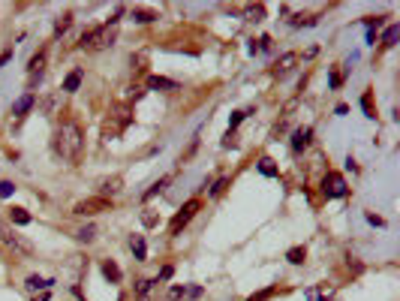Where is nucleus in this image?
<instances>
[{
    "mask_svg": "<svg viewBox=\"0 0 400 301\" xmlns=\"http://www.w3.org/2000/svg\"><path fill=\"white\" fill-rule=\"evenodd\" d=\"M81 148H84V133H81V127L75 124V121H63L57 130H54V151H57V157H63V160H78V154H81Z\"/></svg>",
    "mask_w": 400,
    "mask_h": 301,
    "instance_id": "obj_1",
    "label": "nucleus"
},
{
    "mask_svg": "<svg viewBox=\"0 0 400 301\" xmlns=\"http://www.w3.org/2000/svg\"><path fill=\"white\" fill-rule=\"evenodd\" d=\"M120 18H123V6H117V12H114L105 24L84 30L81 39H78V48H84V51H102V48H108V45L114 42V33H117V21H120Z\"/></svg>",
    "mask_w": 400,
    "mask_h": 301,
    "instance_id": "obj_2",
    "label": "nucleus"
},
{
    "mask_svg": "<svg viewBox=\"0 0 400 301\" xmlns=\"http://www.w3.org/2000/svg\"><path fill=\"white\" fill-rule=\"evenodd\" d=\"M0 241H3V247H6L12 256H18V259H24V256H30V253H33V244H30V241H24L21 235L9 232V229H0Z\"/></svg>",
    "mask_w": 400,
    "mask_h": 301,
    "instance_id": "obj_3",
    "label": "nucleus"
},
{
    "mask_svg": "<svg viewBox=\"0 0 400 301\" xmlns=\"http://www.w3.org/2000/svg\"><path fill=\"white\" fill-rule=\"evenodd\" d=\"M322 193H325L328 199H343V196L349 193V187H346L343 175H337V172H328V175L322 178Z\"/></svg>",
    "mask_w": 400,
    "mask_h": 301,
    "instance_id": "obj_4",
    "label": "nucleus"
},
{
    "mask_svg": "<svg viewBox=\"0 0 400 301\" xmlns=\"http://www.w3.org/2000/svg\"><path fill=\"white\" fill-rule=\"evenodd\" d=\"M196 211H199V199H190V202H187V205H184V208H181L175 217H172V223H169V232H172V235H181V229H184V226H187V223L196 217Z\"/></svg>",
    "mask_w": 400,
    "mask_h": 301,
    "instance_id": "obj_5",
    "label": "nucleus"
},
{
    "mask_svg": "<svg viewBox=\"0 0 400 301\" xmlns=\"http://www.w3.org/2000/svg\"><path fill=\"white\" fill-rule=\"evenodd\" d=\"M108 208H111V202L102 199V196H96V199H84V202H78V205H75V214H81V217H93V214L108 211Z\"/></svg>",
    "mask_w": 400,
    "mask_h": 301,
    "instance_id": "obj_6",
    "label": "nucleus"
},
{
    "mask_svg": "<svg viewBox=\"0 0 400 301\" xmlns=\"http://www.w3.org/2000/svg\"><path fill=\"white\" fill-rule=\"evenodd\" d=\"M295 63H298V54L295 51H286V54H280L277 60H274V66H271V72L277 75V78H286L292 69H295Z\"/></svg>",
    "mask_w": 400,
    "mask_h": 301,
    "instance_id": "obj_7",
    "label": "nucleus"
},
{
    "mask_svg": "<svg viewBox=\"0 0 400 301\" xmlns=\"http://www.w3.org/2000/svg\"><path fill=\"white\" fill-rule=\"evenodd\" d=\"M310 142H313V130H310V127H298V130L292 133V151H295V154H301Z\"/></svg>",
    "mask_w": 400,
    "mask_h": 301,
    "instance_id": "obj_8",
    "label": "nucleus"
},
{
    "mask_svg": "<svg viewBox=\"0 0 400 301\" xmlns=\"http://www.w3.org/2000/svg\"><path fill=\"white\" fill-rule=\"evenodd\" d=\"M51 283H54V280H48V277L30 274V277L24 280V289H27V292H48V289H51Z\"/></svg>",
    "mask_w": 400,
    "mask_h": 301,
    "instance_id": "obj_9",
    "label": "nucleus"
},
{
    "mask_svg": "<svg viewBox=\"0 0 400 301\" xmlns=\"http://www.w3.org/2000/svg\"><path fill=\"white\" fill-rule=\"evenodd\" d=\"M81 78H84V69H78V66H75V69L63 78V87H60V90H63V93H75V90L81 87Z\"/></svg>",
    "mask_w": 400,
    "mask_h": 301,
    "instance_id": "obj_10",
    "label": "nucleus"
},
{
    "mask_svg": "<svg viewBox=\"0 0 400 301\" xmlns=\"http://www.w3.org/2000/svg\"><path fill=\"white\" fill-rule=\"evenodd\" d=\"M33 103H36V99H33V93H21V96L12 103V115H15V118H24V115L33 109Z\"/></svg>",
    "mask_w": 400,
    "mask_h": 301,
    "instance_id": "obj_11",
    "label": "nucleus"
},
{
    "mask_svg": "<svg viewBox=\"0 0 400 301\" xmlns=\"http://www.w3.org/2000/svg\"><path fill=\"white\" fill-rule=\"evenodd\" d=\"M148 90H178V81H172L166 75H151L148 78Z\"/></svg>",
    "mask_w": 400,
    "mask_h": 301,
    "instance_id": "obj_12",
    "label": "nucleus"
},
{
    "mask_svg": "<svg viewBox=\"0 0 400 301\" xmlns=\"http://www.w3.org/2000/svg\"><path fill=\"white\" fill-rule=\"evenodd\" d=\"M129 247H132L136 262H145V259H148V244H145V238H142V235H132V238H129Z\"/></svg>",
    "mask_w": 400,
    "mask_h": 301,
    "instance_id": "obj_13",
    "label": "nucleus"
},
{
    "mask_svg": "<svg viewBox=\"0 0 400 301\" xmlns=\"http://www.w3.org/2000/svg\"><path fill=\"white\" fill-rule=\"evenodd\" d=\"M102 274H105V280H108V283H120V268H117L111 259H105V262H102Z\"/></svg>",
    "mask_w": 400,
    "mask_h": 301,
    "instance_id": "obj_14",
    "label": "nucleus"
},
{
    "mask_svg": "<svg viewBox=\"0 0 400 301\" xmlns=\"http://www.w3.org/2000/svg\"><path fill=\"white\" fill-rule=\"evenodd\" d=\"M154 289V280H136V301H148Z\"/></svg>",
    "mask_w": 400,
    "mask_h": 301,
    "instance_id": "obj_15",
    "label": "nucleus"
},
{
    "mask_svg": "<svg viewBox=\"0 0 400 301\" xmlns=\"http://www.w3.org/2000/svg\"><path fill=\"white\" fill-rule=\"evenodd\" d=\"M397 39H400V24H391V27L385 30V36H382V45H385V48H394Z\"/></svg>",
    "mask_w": 400,
    "mask_h": 301,
    "instance_id": "obj_16",
    "label": "nucleus"
},
{
    "mask_svg": "<svg viewBox=\"0 0 400 301\" xmlns=\"http://www.w3.org/2000/svg\"><path fill=\"white\" fill-rule=\"evenodd\" d=\"M160 15L157 12H151V9H132V21H139V24H151V21H157Z\"/></svg>",
    "mask_w": 400,
    "mask_h": 301,
    "instance_id": "obj_17",
    "label": "nucleus"
},
{
    "mask_svg": "<svg viewBox=\"0 0 400 301\" xmlns=\"http://www.w3.org/2000/svg\"><path fill=\"white\" fill-rule=\"evenodd\" d=\"M166 187H169V178H160V181H154V184H151V190H145V196H142V199L148 202V199H154L157 193H163Z\"/></svg>",
    "mask_w": 400,
    "mask_h": 301,
    "instance_id": "obj_18",
    "label": "nucleus"
},
{
    "mask_svg": "<svg viewBox=\"0 0 400 301\" xmlns=\"http://www.w3.org/2000/svg\"><path fill=\"white\" fill-rule=\"evenodd\" d=\"M9 220H12L15 226H27V223H30V214H27L24 208H12V211H9Z\"/></svg>",
    "mask_w": 400,
    "mask_h": 301,
    "instance_id": "obj_19",
    "label": "nucleus"
},
{
    "mask_svg": "<svg viewBox=\"0 0 400 301\" xmlns=\"http://www.w3.org/2000/svg\"><path fill=\"white\" fill-rule=\"evenodd\" d=\"M75 238H78V241H84V244H90V241L96 238V226H93V223H87V226H81V229L75 232Z\"/></svg>",
    "mask_w": 400,
    "mask_h": 301,
    "instance_id": "obj_20",
    "label": "nucleus"
},
{
    "mask_svg": "<svg viewBox=\"0 0 400 301\" xmlns=\"http://www.w3.org/2000/svg\"><path fill=\"white\" fill-rule=\"evenodd\" d=\"M69 24H72V12H63V15H60V18L54 21V36H60V33H63V30H66Z\"/></svg>",
    "mask_w": 400,
    "mask_h": 301,
    "instance_id": "obj_21",
    "label": "nucleus"
},
{
    "mask_svg": "<svg viewBox=\"0 0 400 301\" xmlns=\"http://www.w3.org/2000/svg\"><path fill=\"white\" fill-rule=\"evenodd\" d=\"M286 259H289L292 265H301V262L307 259V250H304V247H292V250L286 253Z\"/></svg>",
    "mask_w": 400,
    "mask_h": 301,
    "instance_id": "obj_22",
    "label": "nucleus"
},
{
    "mask_svg": "<svg viewBox=\"0 0 400 301\" xmlns=\"http://www.w3.org/2000/svg\"><path fill=\"white\" fill-rule=\"evenodd\" d=\"M265 18V6L256 3V6H247V21H262Z\"/></svg>",
    "mask_w": 400,
    "mask_h": 301,
    "instance_id": "obj_23",
    "label": "nucleus"
},
{
    "mask_svg": "<svg viewBox=\"0 0 400 301\" xmlns=\"http://www.w3.org/2000/svg\"><path fill=\"white\" fill-rule=\"evenodd\" d=\"M117 190H120V178H111V181H105V184H102V199H105V196H108V193H111V196H114V193H117Z\"/></svg>",
    "mask_w": 400,
    "mask_h": 301,
    "instance_id": "obj_24",
    "label": "nucleus"
},
{
    "mask_svg": "<svg viewBox=\"0 0 400 301\" xmlns=\"http://www.w3.org/2000/svg\"><path fill=\"white\" fill-rule=\"evenodd\" d=\"M316 21H319V18H304V15H292V18H289V24H292V27H301V24H307V27H310V24H316Z\"/></svg>",
    "mask_w": 400,
    "mask_h": 301,
    "instance_id": "obj_25",
    "label": "nucleus"
},
{
    "mask_svg": "<svg viewBox=\"0 0 400 301\" xmlns=\"http://www.w3.org/2000/svg\"><path fill=\"white\" fill-rule=\"evenodd\" d=\"M244 118H247V112H232V115H229V133H235V127H238Z\"/></svg>",
    "mask_w": 400,
    "mask_h": 301,
    "instance_id": "obj_26",
    "label": "nucleus"
},
{
    "mask_svg": "<svg viewBox=\"0 0 400 301\" xmlns=\"http://www.w3.org/2000/svg\"><path fill=\"white\" fill-rule=\"evenodd\" d=\"M15 193V184L12 181H0V199H9Z\"/></svg>",
    "mask_w": 400,
    "mask_h": 301,
    "instance_id": "obj_27",
    "label": "nucleus"
},
{
    "mask_svg": "<svg viewBox=\"0 0 400 301\" xmlns=\"http://www.w3.org/2000/svg\"><path fill=\"white\" fill-rule=\"evenodd\" d=\"M274 292H277V289H274V286H268V289H262V292H256V295H250V298H247V301H268V298H271V295H274Z\"/></svg>",
    "mask_w": 400,
    "mask_h": 301,
    "instance_id": "obj_28",
    "label": "nucleus"
},
{
    "mask_svg": "<svg viewBox=\"0 0 400 301\" xmlns=\"http://www.w3.org/2000/svg\"><path fill=\"white\" fill-rule=\"evenodd\" d=\"M259 172H262V175H268V178H274V175H277V169L271 166V160H262V163H259Z\"/></svg>",
    "mask_w": 400,
    "mask_h": 301,
    "instance_id": "obj_29",
    "label": "nucleus"
},
{
    "mask_svg": "<svg viewBox=\"0 0 400 301\" xmlns=\"http://www.w3.org/2000/svg\"><path fill=\"white\" fill-rule=\"evenodd\" d=\"M169 298H172V301L187 298V286H172V289H169Z\"/></svg>",
    "mask_w": 400,
    "mask_h": 301,
    "instance_id": "obj_30",
    "label": "nucleus"
},
{
    "mask_svg": "<svg viewBox=\"0 0 400 301\" xmlns=\"http://www.w3.org/2000/svg\"><path fill=\"white\" fill-rule=\"evenodd\" d=\"M361 109H364V115H367V118H373V106H370V93H364V96H361Z\"/></svg>",
    "mask_w": 400,
    "mask_h": 301,
    "instance_id": "obj_31",
    "label": "nucleus"
},
{
    "mask_svg": "<svg viewBox=\"0 0 400 301\" xmlns=\"http://www.w3.org/2000/svg\"><path fill=\"white\" fill-rule=\"evenodd\" d=\"M226 184H229V181H226V178H220V181H217V184H214V187H211V190H208V196H220V193H223V187H226Z\"/></svg>",
    "mask_w": 400,
    "mask_h": 301,
    "instance_id": "obj_32",
    "label": "nucleus"
},
{
    "mask_svg": "<svg viewBox=\"0 0 400 301\" xmlns=\"http://www.w3.org/2000/svg\"><path fill=\"white\" fill-rule=\"evenodd\" d=\"M172 274H175V268H172V265H163V268H160V277H157V280H169Z\"/></svg>",
    "mask_w": 400,
    "mask_h": 301,
    "instance_id": "obj_33",
    "label": "nucleus"
},
{
    "mask_svg": "<svg viewBox=\"0 0 400 301\" xmlns=\"http://www.w3.org/2000/svg\"><path fill=\"white\" fill-rule=\"evenodd\" d=\"M340 81H343L340 72H331V75H328V84H331V87H340Z\"/></svg>",
    "mask_w": 400,
    "mask_h": 301,
    "instance_id": "obj_34",
    "label": "nucleus"
},
{
    "mask_svg": "<svg viewBox=\"0 0 400 301\" xmlns=\"http://www.w3.org/2000/svg\"><path fill=\"white\" fill-rule=\"evenodd\" d=\"M187 298H202V286H187Z\"/></svg>",
    "mask_w": 400,
    "mask_h": 301,
    "instance_id": "obj_35",
    "label": "nucleus"
},
{
    "mask_svg": "<svg viewBox=\"0 0 400 301\" xmlns=\"http://www.w3.org/2000/svg\"><path fill=\"white\" fill-rule=\"evenodd\" d=\"M268 48H271V36H262L259 39V51H268Z\"/></svg>",
    "mask_w": 400,
    "mask_h": 301,
    "instance_id": "obj_36",
    "label": "nucleus"
},
{
    "mask_svg": "<svg viewBox=\"0 0 400 301\" xmlns=\"http://www.w3.org/2000/svg\"><path fill=\"white\" fill-rule=\"evenodd\" d=\"M367 223H373V226H385V220L376 217V214H367Z\"/></svg>",
    "mask_w": 400,
    "mask_h": 301,
    "instance_id": "obj_37",
    "label": "nucleus"
},
{
    "mask_svg": "<svg viewBox=\"0 0 400 301\" xmlns=\"http://www.w3.org/2000/svg\"><path fill=\"white\" fill-rule=\"evenodd\" d=\"M142 220H145V226H154V223H157V217H154V214H145Z\"/></svg>",
    "mask_w": 400,
    "mask_h": 301,
    "instance_id": "obj_38",
    "label": "nucleus"
},
{
    "mask_svg": "<svg viewBox=\"0 0 400 301\" xmlns=\"http://www.w3.org/2000/svg\"><path fill=\"white\" fill-rule=\"evenodd\" d=\"M9 57H12V51H3V54H0V66H3V63H6Z\"/></svg>",
    "mask_w": 400,
    "mask_h": 301,
    "instance_id": "obj_39",
    "label": "nucleus"
}]
</instances>
